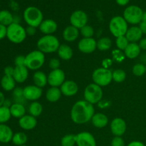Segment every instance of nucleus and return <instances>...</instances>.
<instances>
[{
  "label": "nucleus",
  "mask_w": 146,
  "mask_h": 146,
  "mask_svg": "<svg viewBox=\"0 0 146 146\" xmlns=\"http://www.w3.org/2000/svg\"><path fill=\"white\" fill-rule=\"evenodd\" d=\"M112 46V41L108 37H102L97 41V48L101 51H108Z\"/></svg>",
  "instance_id": "nucleus-33"
},
{
  "label": "nucleus",
  "mask_w": 146,
  "mask_h": 146,
  "mask_svg": "<svg viewBox=\"0 0 146 146\" xmlns=\"http://www.w3.org/2000/svg\"><path fill=\"white\" fill-rule=\"evenodd\" d=\"M129 43L130 42L127 39L125 36H122L118 37V38H116V40H115V45H116L118 49L121 50V51H124V50L126 48V47L128 46Z\"/></svg>",
  "instance_id": "nucleus-38"
},
{
  "label": "nucleus",
  "mask_w": 146,
  "mask_h": 146,
  "mask_svg": "<svg viewBox=\"0 0 146 146\" xmlns=\"http://www.w3.org/2000/svg\"><path fill=\"white\" fill-rule=\"evenodd\" d=\"M43 112V106L38 101H33L29 106V115L32 116L36 117L41 115Z\"/></svg>",
  "instance_id": "nucleus-31"
},
{
  "label": "nucleus",
  "mask_w": 146,
  "mask_h": 146,
  "mask_svg": "<svg viewBox=\"0 0 146 146\" xmlns=\"http://www.w3.org/2000/svg\"><path fill=\"white\" fill-rule=\"evenodd\" d=\"M42 94V88L35 85H29L23 88V95L27 101H36L41 98Z\"/></svg>",
  "instance_id": "nucleus-12"
},
{
  "label": "nucleus",
  "mask_w": 146,
  "mask_h": 146,
  "mask_svg": "<svg viewBox=\"0 0 146 146\" xmlns=\"http://www.w3.org/2000/svg\"><path fill=\"white\" fill-rule=\"evenodd\" d=\"M60 90L62 95L65 96H74L78 93V86L75 81L68 80V81H64V84L60 86Z\"/></svg>",
  "instance_id": "nucleus-16"
},
{
  "label": "nucleus",
  "mask_w": 146,
  "mask_h": 146,
  "mask_svg": "<svg viewBox=\"0 0 146 146\" xmlns=\"http://www.w3.org/2000/svg\"><path fill=\"white\" fill-rule=\"evenodd\" d=\"M78 48L81 53L91 54L97 48V41L94 38H83L78 41Z\"/></svg>",
  "instance_id": "nucleus-13"
},
{
  "label": "nucleus",
  "mask_w": 146,
  "mask_h": 146,
  "mask_svg": "<svg viewBox=\"0 0 146 146\" xmlns=\"http://www.w3.org/2000/svg\"><path fill=\"white\" fill-rule=\"evenodd\" d=\"M27 141H28V137L27 134L23 132H17L13 135L11 142L15 145L21 146L25 145Z\"/></svg>",
  "instance_id": "nucleus-32"
},
{
  "label": "nucleus",
  "mask_w": 146,
  "mask_h": 146,
  "mask_svg": "<svg viewBox=\"0 0 146 146\" xmlns=\"http://www.w3.org/2000/svg\"><path fill=\"white\" fill-rule=\"evenodd\" d=\"M125 36L130 43H137L143 38V33L139 27L133 26L128 28Z\"/></svg>",
  "instance_id": "nucleus-21"
},
{
  "label": "nucleus",
  "mask_w": 146,
  "mask_h": 146,
  "mask_svg": "<svg viewBox=\"0 0 146 146\" xmlns=\"http://www.w3.org/2000/svg\"><path fill=\"white\" fill-rule=\"evenodd\" d=\"M40 31L44 35H53L58 29L57 23L51 19L43 20L41 24L38 27Z\"/></svg>",
  "instance_id": "nucleus-17"
},
{
  "label": "nucleus",
  "mask_w": 146,
  "mask_h": 146,
  "mask_svg": "<svg viewBox=\"0 0 146 146\" xmlns=\"http://www.w3.org/2000/svg\"><path fill=\"white\" fill-rule=\"evenodd\" d=\"M144 11L140 7L136 5H131L125 9L123 11V18L128 24L136 25L143 21Z\"/></svg>",
  "instance_id": "nucleus-8"
},
{
  "label": "nucleus",
  "mask_w": 146,
  "mask_h": 146,
  "mask_svg": "<svg viewBox=\"0 0 146 146\" xmlns=\"http://www.w3.org/2000/svg\"><path fill=\"white\" fill-rule=\"evenodd\" d=\"M138 45H139L141 50L146 51V37H145V38H142L140 40L139 43H138Z\"/></svg>",
  "instance_id": "nucleus-48"
},
{
  "label": "nucleus",
  "mask_w": 146,
  "mask_h": 146,
  "mask_svg": "<svg viewBox=\"0 0 146 146\" xmlns=\"http://www.w3.org/2000/svg\"><path fill=\"white\" fill-rule=\"evenodd\" d=\"M112 56L114 61L119 63L122 62L125 58V54H124V52L123 53L122 51H121V50L119 49L114 50V51L112 52Z\"/></svg>",
  "instance_id": "nucleus-40"
},
{
  "label": "nucleus",
  "mask_w": 146,
  "mask_h": 146,
  "mask_svg": "<svg viewBox=\"0 0 146 146\" xmlns=\"http://www.w3.org/2000/svg\"><path fill=\"white\" fill-rule=\"evenodd\" d=\"M7 27L0 24V41L7 37Z\"/></svg>",
  "instance_id": "nucleus-45"
},
{
  "label": "nucleus",
  "mask_w": 146,
  "mask_h": 146,
  "mask_svg": "<svg viewBox=\"0 0 146 146\" xmlns=\"http://www.w3.org/2000/svg\"><path fill=\"white\" fill-rule=\"evenodd\" d=\"M103 94L104 93H103L102 87L99 86L94 83L90 84L86 87L84 90V100L94 105L101 101Z\"/></svg>",
  "instance_id": "nucleus-9"
},
{
  "label": "nucleus",
  "mask_w": 146,
  "mask_h": 146,
  "mask_svg": "<svg viewBox=\"0 0 146 146\" xmlns=\"http://www.w3.org/2000/svg\"><path fill=\"white\" fill-rule=\"evenodd\" d=\"M79 33L80 31L78 29L76 28L72 25L68 26L63 31V38L68 42H73L78 38Z\"/></svg>",
  "instance_id": "nucleus-20"
},
{
  "label": "nucleus",
  "mask_w": 146,
  "mask_h": 146,
  "mask_svg": "<svg viewBox=\"0 0 146 146\" xmlns=\"http://www.w3.org/2000/svg\"><path fill=\"white\" fill-rule=\"evenodd\" d=\"M16 83L17 82L13 78V76L7 75H4L1 78V81H0L1 88L5 91H11L14 90L16 86Z\"/></svg>",
  "instance_id": "nucleus-29"
},
{
  "label": "nucleus",
  "mask_w": 146,
  "mask_h": 146,
  "mask_svg": "<svg viewBox=\"0 0 146 146\" xmlns=\"http://www.w3.org/2000/svg\"><path fill=\"white\" fill-rule=\"evenodd\" d=\"M128 29V22L123 17L115 16L113 17L109 22V30L115 38L125 36Z\"/></svg>",
  "instance_id": "nucleus-6"
},
{
  "label": "nucleus",
  "mask_w": 146,
  "mask_h": 146,
  "mask_svg": "<svg viewBox=\"0 0 146 146\" xmlns=\"http://www.w3.org/2000/svg\"><path fill=\"white\" fill-rule=\"evenodd\" d=\"M95 114L94 105L86 100H80L73 105L71 110V118L76 124L81 125L91 121Z\"/></svg>",
  "instance_id": "nucleus-1"
},
{
  "label": "nucleus",
  "mask_w": 146,
  "mask_h": 146,
  "mask_svg": "<svg viewBox=\"0 0 146 146\" xmlns=\"http://www.w3.org/2000/svg\"><path fill=\"white\" fill-rule=\"evenodd\" d=\"M34 85L39 88H44L48 84V76L43 71H37L33 75Z\"/></svg>",
  "instance_id": "nucleus-27"
},
{
  "label": "nucleus",
  "mask_w": 146,
  "mask_h": 146,
  "mask_svg": "<svg viewBox=\"0 0 146 146\" xmlns=\"http://www.w3.org/2000/svg\"><path fill=\"white\" fill-rule=\"evenodd\" d=\"M111 146H125V141L121 136H115L111 141Z\"/></svg>",
  "instance_id": "nucleus-42"
},
{
  "label": "nucleus",
  "mask_w": 146,
  "mask_h": 146,
  "mask_svg": "<svg viewBox=\"0 0 146 146\" xmlns=\"http://www.w3.org/2000/svg\"><path fill=\"white\" fill-rule=\"evenodd\" d=\"M14 22V16L8 10L0 11V24L6 27H9Z\"/></svg>",
  "instance_id": "nucleus-30"
},
{
  "label": "nucleus",
  "mask_w": 146,
  "mask_h": 146,
  "mask_svg": "<svg viewBox=\"0 0 146 146\" xmlns=\"http://www.w3.org/2000/svg\"><path fill=\"white\" fill-rule=\"evenodd\" d=\"M11 115L9 108L5 106L0 107V124H5L11 118Z\"/></svg>",
  "instance_id": "nucleus-34"
},
{
  "label": "nucleus",
  "mask_w": 146,
  "mask_h": 146,
  "mask_svg": "<svg viewBox=\"0 0 146 146\" xmlns=\"http://www.w3.org/2000/svg\"><path fill=\"white\" fill-rule=\"evenodd\" d=\"M14 67L11 66H6L4 70V75L11 76H12L13 74H14Z\"/></svg>",
  "instance_id": "nucleus-46"
},
{
  "label": "nucleus",
  "mask_w": 146,
  "mask_h": 146,
  "mask_svg": "<svg viewBox=\"0 0 146 146\" xmlns=\"http://www.w3.org/2000/svg\"><path fill=\"white\" fill-rule=\"evenodd\" d=\"M26 29L17 22H14L7 27V38L13 44H21L27 38Z\"/></svg>",
  "instance_id": "nucleus-4"
},
{
  "label": "nucleus",
  "mask_w": 146,
  "mask_h": 146,
  "mask_svg": "<svg viewBox=\"0 0 146 146\" xmlns=\"http://www.w3.org/2000/svg\"><path fill=\"white\" fill-rule=\"evenodd\" d=\"M45 62V55L39 50H34L25 56V66L28 69L37 71Z\"/></svg>",
  "instance_id": "nucleus-5"
},
{
  "label": "nucleus",
  "mask_w": 146,
  "mask_h": 146,
  "mask_svg": "<svg viewBox=\"0 0 146 146\" xmlns=\"http://www.w3.org/2000/svg\"><path fill=\"white\" fill-rule=\"evenodd\" d=\"M139 28L142 31L143 34L146 35V21H142L139 24Z\"/></svg>",
  "instance_id": "nucleus-49"
},
{
  "label": "nucleus",
  "mask_w": 146,
  "mask_h": 146,
  "mask_svg": "<svg viewBox=\"0 0 146 146\" xmlns=\"http://www.w3.org/2000/svg\"><path fill=\"white\" fill-rule=\"evenodd\" d=\"M37 125V120L35 117L31 115H25L19 119V125L25 131H31L36 128Z\"/></svg>",
  "instance_id": "nucleus-18"
},
{
  "label": "nucleus",
  "mask_w": 146,
  "mask_h": 146,
  "mask_svg": "<svg viewBox=\"0 0 146 146\" xmlns=\"http://www.w3.org/2000/svg\"><path fill=\"white\" fill-rule=\"evenodd\" d=\"M93 125L96 128H103L108 123V118L106 115L101 113H97L94 115L91 119Z\"/></svg>",
  "instance_id": "nucleus-24"
},
{
  "label": "nucleus",
  "mask_w": 146,
  "mask_h": 146,
  "mask_svg": "<svg viewBox=\"0 0 146 146\" xmlns=\"http://www.w3.org/2000/svg\"><path fill=\"white\" fill-rule=\"evenodd\" d=\"M61 91L58 87H51L46 93V98L47 101L51 103L57 102L61 98Z\"/></svg>",
  "instance_id": "nucleus-28"
},
{
  "label": "nucleus",
  "mask_w": 146,
  "mask_h": 146,
  "mask_svg": "<svg viewBox=\"0 0 146 146\" xmlns=\"http://www.w3.org/2000/svg\"><path fill=\"white\" fill-rule=\"evenodd\" d=\"M145 75H146V64H145Z\"/></svg>",
  "instance_id": "nucleus-55"
},
{
  "label": "nucleus",
  "mask_w": 146,
  "mask_h": 146,
  "mask_svg": "<svg viewBox=\"0 0 146 146\" xmlns=\"http://www.w3.org/2000/svg\"><path fill=\"white\" fill-rule=\"evenodd\" d=\"M126 78V73L123 69H116L113 71V80L116 83H122Z\"/></svg>",
  "instance_id": "nucleus-36"
},
{
  "label": "nucleus",
  "mask_w": 146,
  "mask_h": 146,
  "mask_svg": "<svg viewBox=\"0 0 146 146\" xmlns=\"http://www.w3.org/2000/svg\"><path fill=\"white\" fill-rule=\"evenodd\" d=\"M57 54L59 56L60 58L64 61H68L71 59L74 56V51L71 48V46H69L67 44H61L57 51Z\"/></svg>",
  "instance_id": "nucleus-25"
},
{
  "label": "nucleus",
  "mask_w": 146,
  "mask_h": 146,
  "mask_svg": "<svg viewBox=\"0 0 146 146\" xmlns=\"http://www.w3.org/2000/svg\"><path fill=\"white\" fill-rule=\"evenodd\" d=\"M5 96H4V94L1 91H0V107L4 106V103H5Z\"/></svg>",
  "instance_id": "nucleus-53"
},
{
  "label": "nucleus",
  "mask_w": 146,
  "mask_h": 146,
  "mask_svg": "<svg viewBox=\"0 0 146 146\" xmlns=\"http://www.w3.org/2000/svg\"><path fill=\"white\" fill-rule=\"evenodd\" d=\"M10 112L11 116L14 118H19L26 115V108L22 104L19 103H14L9 107Z\"/></svg>",
  "instance_id": "nucleus-26"
},
{
  "label": "nucleus",
  "mask_w": 146,
  "mask_h": 146,
  "mask_svg": "<svg viewBox=\"0 0 146 146\" xmlns=\"http://www.w3.org/2000/svg\"><path fill=\"white\" fill-rule=\"evenodd\" d=\"M21 146H27V145H21Z\"/></svg>",
  "instance_id": "nucleus-56"
},
{
  "label": "nucleus",
  "mask_w": 146,
  "mask_h": 146,
  "mask_svg": "<svg viewBox=\"0 0 146 146\" xmlns=\"http://www.w3.org/2000/svg\"><path fill=\"white\" fill-rule=\"evenodd\" d=\"M26 32H27V34L28 36H34L36 33V28L28 26L26 28Z\"/></svg>",
  "instance_id": "nucleus-47"
},
{
  "label": "nucleus",
  "mask_w": 146,
  "mask_h": 146,
  "mask_svg": "<svg viewBox=\"0 0 146 146\" xmlns=\"http://www.w3.org/2000/svg\"><path fill=\"white\" fill-rule=\"evenodd\" d=\"M13 78L19 84H22L27 81L29 76V69L26 66H17L14 67Z\"/></svg>",
  "instance_id": "nucleus-19"
},
{
  "label": "nucleus",
  "mask_w": 146,
  "mask_h": 146,
  "mask_svg": "<svg viewBox=\"0 0 146 146\" xmlns=\"http://www.w3.org/2000/svg\"><path fill=\"white\" fill-rule=\"evenodd\" d=\"M132 72L136 76H143L145 74V65L142 63H138L133 66Z\"/></svg>",
  "instance_id": "nucleus-37"
},
{
  "label": "nucleus",
  "mask_w": 146,
  "mask_h": 146,
  "mask_svg": "<svg viewBox=\"0 0 146 146\" xmlns=\"http://www.w3.org/2000/svg\"><path fill=\"white\" fill-rule=\"evenodd\" d=\"M48 84L51 87H60L66 79L65 73L61 68L56 70H52L48 74Z\"/></svg>",
  "instance_id": "nucleus-11"
},
{
  "label": "nucleus",
  "mask_w": 146,
  "mask_h": 146,
  "mask_svg": "<svg viewBox=\"0 0 146 146\" xmlns=\"http://www.w3.org/2000/svg\"><path fill=\"white\" fill-rule=\"evenodd\" d=\"M36 45L38 50L45 54L56 52L61 44L54 35H44L38 40Z\"/></svg>",
  "instance_id": "nucleus-2"
},
{
  "label": "nucleus",
  "mask_w": 146,
  "mask_h": 146,
  "mask_svg": "<svg viewBox=\"0 0 146 146\" xmlns=\"http://www.w3.org/2000/svg\"><path fill=\"white\" fill-rule=\"evenodd\" d=\"M13 95H14V98H17V102H18L19 99H25L24 97V95H23V89L21 88H15L14 90V93H13Z\"/></svg>",
  "instance_id": "nucleus-43"
},
{
  "label": "nucleus",
  "mask_w": 146,
  "mask_h": 146,
  "mask_svg": "<svg viewBox=\"0 0 146 146\" xmlns=\"http://www.w3.org/2000/svg\"><path fill=\"white\" fill-rule=\"evenodd\" d=\"M80 34L84 36V38H92L94 34V29L91 26L86 25L79 29Z\"/></svg>",
  "instance_id": "nucleus-39"
},
{
  "label": "nucleus",
  "mask_w": 146,
  "mask_h": 146,
  "mask_svg": "<svg viewBox=\"0 0 146 146\" xmlns=\"http://www.w3.org/2000/svg\"><path fill=\"white\" fill-rule=\"evenodd\" d=\"M127 146H145V144H144L143 143L141 142V141H131V143H129Z\"/></svg>",
  "instance_id": "nucleus-50"
},
{
  "label": "nucleus",
  "mask_w": 146,
  "mask_h": 146,
  "mask_svg": "<svg viewBox=\"0 0 146 146\" xmlns=\"http://www.w3.org/2000/svg\"><path fill=\"white\" fill-rule=\"evenodd\" d=\"M130 1L131 0H115L117 4H118L119 6H121V7L127 5L130 2Z\"/></svg>",
  "instance_id": "nucleus-52"
},
{
  "label": "nucleus",
  "mask_w": 146,
  "mask_h": 146,
  "mask_svg": "<svg viewBox=\"0 0 146 146\" xmlns=\"http://www.w3.org/2000/svg\"><path fill=\"white\" fill-rule=\"evenodd\" d=\"M14 64L17 66H25V56H17L14 59Z\"/></svg>",
  "instance_id": "nucleus-44"
},
{
  "label": "nucleus",
  "mask_w": 146,
  "mask_h": 146,
  "mask_svg": "<svg viewBox=\"0 0 146 146\" xmlns=\"http://www.w3.org/2000/svg\"><path fill=\"white\" fill-rule=\"evenodd\" d=\"M61 146H74L76 145V135L67 134L61 140Z\"/></svg>",
  "instance_id": "nucleus-35"
},
{
  "label": "nucleus",
  "mask_w": 146,
  "mask_h": 146,
  "mask_svg": "<svg viewBox=\"0 0 146 146\" xmlns=\"http://www.w3.org/2000/svg\"><path fill=\"white\" fill-rule=\"evenodd\" d=\"M143 21H146V12H144L143 17Z\"/></svg>",
  "instance_id": "nucleus-54"
},
{
  "label": "nucleus",
  "mask_w": 146,
  "mask_h": 146,
  "mask_svg": "<svg viewBox=\"0 0 146 146\" xmlns=\"http://www.w3.org/2000/svg\"><path fill=\"white\" fill-rule=\"evenodd\" d=\"M13 131L9 125L6 124H0V143H8L12 140Z\"/></svg>",
  "instance_id": "nucleus-23"
},
{
  "label": "nucleus",
  "mask_w": 146,
  "mask_h": 146,
  "mask_svg": "<svg viewBox=\"0 0 146 146\" xmlns=\"http://www.w3.org/2000/svg\"><path fill=\"white\" fill-rule=\"evenodd\" d=\"M88 21V15L85 11L82 10L74 11L70 17L71 25L74 26L78 29H81L84 26L87 25Z\"/></svg>",
  "instance_id": "nucleus-10"
},
{
  "label": "nucleus",
  "mask_w": 146,
  "mask_h": 146,
  "mask_svg": "<svg viewBox=\"0 0 146 146\" xmlns=\"http://www.w3.org/2000/svg\"><path fill=\"white\" fill-rule=\"evenodd\" d=\"M77 146H96L94 135L89 132H81L76 135Z\"/></svg>",
  "instance_id": "nucleus-15"
},
{
  "label": "nucleus",
  "mask_w": 146,
  "mask_h": 146,
  "mask_svg": "<svg viewBox=\"0 0 146 146\" xmlns=\"http://www.w3.org/2000/svg\"><path fill=\"white\" fill-rule=\"evenodd\" d=\"M112 64V61L109 58H106V59L103 61V67L106 68H108V67L111 66Z\"/></svg>",
  "instance_id": "nucleus-51"
},
{
  "label": "nucleus",
  "mask_w": 146,
  "mask_h": 146,
  "mask_svg": "<svg viewBox=\"0 0 146 146\" xmlns=\"http://www.w3.org/2000/svg\"><path fill=\"white\" fill-rule=\"evenodd\" d=\"M110 128L113 135L121 137L126 131V123L123 118H115L111 121Z\"/></svg>",
  "instance_id": "nucleus-14"
},
{
  "label": "nucleus",
  "mask_w": 146,
  "mask_h": 146,
  "mask_svg": "<svg viewBox=\"0 0 146 146\" xmlns=\"http://www.w3.org/2000/svg\"><path fill=\"white\" fill-rule=\"evenodd\" d=\"M60 66H61V62H60L59 59L56 58H53L48 62V66L51 70H56L60 68Z\"/></svg>",
  "instance_id": "nucleus-41"
},
{
  "label": "nucleus",
  "mask_w": 146,
  "mask_h": 146,
  "mask_svg": "<svg viewBox=\"0 0 146 146\" xmlns=\"http://www.w3.org/2000/svg\"><path fill=\"white\" fill-rule=\"evenodd\" d=\"M92 79L94 84L99 86H106L113 81V71L104 67L98 68L93 72Z\"/></svg>",
  "instance_id": "nucleus-7"
},
{
  "label": "nucleus",
  "mask_w": 146,
  "mask_h": 146,
  "mask_svg": "<svg viewBox=\"0 0 146 146\" xmlns=\"http://www.w3.org/2000/svg\"><path fill=\"white\" fill-rule=\"evenodd\" d=\"M23 17L27 25L37 28L44 20V16L41 10L34 6H30L25 9Z\"/></svg>",
  "instance_id": "nucleus-3"
},
{
  "label": "nucleus",
  "mask_w": 146,
  "mask_h": 146,
  "mask_svg": "<svg viewBox=\"0 0 146 146\" xmlns=\"http://www.w3.org/2000/svg\"><path fill=\"white\" fill-rule=\"evenodd\" d=\"M141 52V49L137 43H129L128 46L124 50L125 57L129 59H135L138 58Z\"/></svg>",
  "instance_id": "nucleus-22"
}]
</instances>
